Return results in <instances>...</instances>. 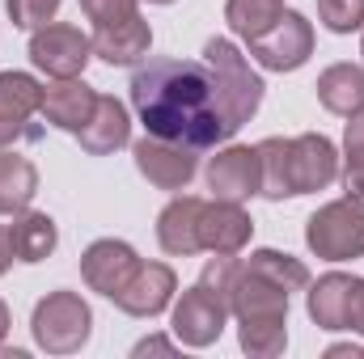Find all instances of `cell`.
Listing matches in <instances>:
<instances>
[{
	"mask_svg": "<svg viewBox=\"0 0 364 359\" xmlns=\"http://www.w3.org/2000/svg\"><path fill=\"white\" fill-rule=\"evenodd\" d=\"M127 89L149 136L178 140L195 153L237 136L216 93L208 60H149L132 72Z\"/></svg>",
	"mask_w": 364,
	"mask_h": 359,
	"instance_id": "6da1fadb",
	"label": "cell"
},
{
	"mask_svg": "<svg viewBox=\"0 0 364 359\" xmlns=\"http://www.w3.org/2000/svg\"><path fill=\"white\" fill-rule=\"evenodd\" d=\"M203 60H208V68L216 77V93L225 101V114H229L233 131H242L255 118V110L263 106V89H267L263 77L250 68V60L229 38H208L203 43Z\"/></svg>",
	"mask_w": 364,
	"mask_h": 359,
	"instance_id": "7a4b0ae2",
	"label": "cell"
},
{
	"mask_svg": "<svg viewBox=\"0 0 364 359\" xmlns=\"http://www.w3.org/2000/svg\"><path fill=\"white\" fill-rule=\"evenodd\" d=\"M305 245L326 263L364 258V199L343 194L335 203H322L305 224Z\"/></svg>",
	"mask_w": 364,
	"mask_h": 359,
	"instance_id": "3957f363",
	"label": "cell"
},
{
	"mask_svg": "<svg viewBox=\"0 0 364 359\" xmlns=\"http://www.w3.org/2000/svg\"><path fill=\"white\" fill-rule=\"evenodd\" d=\"M30 330H34V343L47 355H73V351H81L90 343L93 313L77 292H47L34 304Z\"/></svg>",
	"mask_w": 364,
	"mask_h": 359,
	"instance_id": "277c9868",
	"label": "cell"
},
{
	"mask_svg": "<svg viewBox=\"0 0 364 359\" xmlns=\"http://www.w3.org/2000/svg\"><path fill=\"white\" fill-rule=\"evenodd\" d=\"M93 60V38L81 34L77 26H64V21H47L30 34V64L38 72H47L51 81H68V77H81L85 64Z\"/></svg>",
	"mask_w": 364,
	"mask_h": 359,
	"instance_id": "5b68a950",
	"label": "cell"
},
{
	"mask_svg": "<svg viewBox=\"0 0 364 359\" xmlns=\"http://www.w3.org/2000/svg\"><path fill=\"white\" fill-rule=\"evenodd\" d=\"M246 47H250V55H255L259 68H267V72H296L314 55V26H309L305 13L284 9L272 30H263Z\"/></svg>",
	"mask_w": 364,
	"mask_h": 359,
	"instance_id": "8992f818",
	"label": "cell"
},
{
	"mask_svg": "<svg viewBox=\"0 0 364 359\" xmlns=\"http://www.w3.org/2000/svg\"><path fill=\"white\" fill-rule=\"evenodd\" d=\"M229 313L237 317V326H288V292L255 267L237 263L229 287Z\"/></svg>",
	"mask_w": 364,
	"mask_h": 359,
	"instance_id": "52a82bcc",
	"label": "cell"
},
{
	"mask_svg": "<svg viewBox=\"0 0 364 359\" xmlns=\"http://www.w3.org/2000/svg\"><path fill=\"white\" fill-rule=\"evenodd\" d=\"M225 321H229V304H225L212 287L195 283V287L182 292V300L174 304L170 330H174V338H178L182 347L203 351V347H212V343L225 334Z\"/></svg>",
	"mask_w": 364,
	"mask_h": 359,
	"instance_id": "ba28073f",
	"label": "cell"
},
{
	"mask_svg": "<svg viewBox=\"0 0 364 359\" xmlns=\"http://www.w3.org/2000/svg\"><path fill=\"white\" fill-rule=\"evenodd\" d=\"M34 114H43V85L30 72H0V148L38 140L43 131L30 123Z\"/></svg>",
	"mask_w": 364,
	"mask_h": 359,
	"instance_id": "9c48e42d",
	"label": "cell"
},
{
	"mask_svg": "<svg viewBox=\"0 0 364 359\" xmlns=\"http://www.w3.org/2000/svg\"><path fill=\"white\" fill-rule=\"evenodd\" d=\"M132 157H136V170L153 182L157 190H182L186 182L195 178L199 170V153L186 148L178 140H161V136H149L132 144Z\"/></svg>",
	"mask_w": 364,
	"mask_h": 359,
	"instance_id": "30bf717a",
	"label": "cell"
},
{
	"mask_svg": "<svg viewBox=\"0 0 364 359\" xmlns=\"http://www.w3.org/2000/svg\"><path fill=\"white\" fill-rule=\"evenodd\" d=\"M136 267H140V254L127 241H114V237L93 241L90 250L81 254V279L90 283V292L106 296V300H114L127 287V279L136 275Z\"/></svg>",
	"mask_w": 364,
	"mask_h": 359,
	"instance_id": "8fae6325",
	"label": "cell"
},
{
	"mask_svg": "<svg viewBox=\"0 0 364 359\" xmlns=\"http://www.w3.org/2000/svg\"><path fill=\"white\" fill-rule=\"evenodd\" d=\"M208 190L212 199H229V203H246L250 194H259V148L246 144H229L208 161Z\"/></svg>",
	"mask_w": 364,
	"mask_h": 359,
	"instance_id": "7c38bea8",
	"label": "cell"
},
{
	"mask_svg": "<svg viewBox=\"0 0 364 359\" xmlns=\"http://www.w3.org/2000/svg\"><path fill=\"white\" fill-rule=\"evenodd\" d=\"M174 292H178V275L166 263H140L136 275L127 279V287L114 296V304L127 317H157V313L170 309Z\"/></svg>",
	"mask_w": 364,
	"mask_h": 359,
	"instance_id": "4fadbf2b",
	"label": "cell"
},
{
	"mask_svg": "<svg viewBox=\"0 0 364 359\" xmlns=\"http://www.w3.org/2000/svg\"><path fill=\"white\" fill-rule=\"evenodd\" d=\"M288 157H292V190L296 194L326 190L331 182L339 178V153L318 131H305V136L288 140Z\"/></svg>",
	"mask_w": 364,
	"mask_h": 359,
	"instance_id": "5bb4252c",
	"label": "cell"
},
{
	"mask_svg": "<svg viewBox=\"0 0 364 359\" xmlns=\"http://www.w3.org/2000/svg\"><path fill=\"white\" fill-rule=\"evenodd\" d=\"M250 233H255V220L242 203H229V199L203 203L199 241H203L208 254H242L250 245Z\"/></svg>",
	"mask_w": 364,
	"mask_h": 359,
	"instance_id": "9a60e30c",
	"label": "cell"
},
{
	"mask_svg": "<svg viewBox=\"0 0 364 359\" xmlns=\"http://www.w3.org/2000/svg\"><path fill=\"white\" fill-rule=\"evenodd\" d=\"M356 287H360V279L356 275H343V270H331L318 283H309V296H305L309 321L318 330H352Z\"/></svg>",
	"mask_w": 364,
	"mask_h": 359,
	"instance_id": "2e32d148",
	"label": "cell"
},
{
	"mask_svg": "<svg viewBox=\"0 0 364 359\" xmlns=\"http://www.w3.org/2000/svg\"><path fill=\"white\" fill-rule=\"evenodd\" d=\"M153 47V30L140 13H132L127 21H114V26H97L93 34V55L106 60L110 68H132L149 55Z\"/></svg>",
	"mask_w": 364,
	"mask_h": 359,
	"instance_id": "e0dca14e",
	"label": "cell"
},
{
	"mask_svg": "<svg viewBox=\"0 0 364 359\" xmlns=\"http://www.w3.org/2000/svg\"><path fill=\"white\" fill-rule=\"evenodd\" d=\"M199 220H203V199H195V194L170 199L166 211L157 216V241H161V250L174 254V258L199 254V250H203V241H199Z\"/></svg>",
	"mask_w": 364,
	"mask_h": 359,
	"instance_id": "ac0fdd59",
	"label": "cell"
},
{
	"mask_svg": "<svg viewBox=\"0 0 364 359\" xmlns=\"http://www.w3.org/2000/svg\"><path fill=\"white\" fill-rule=\"evenodd\" d=\"M93 106H97V93L81 81V77H68V81H51L43 85V118L60 131H81L90 123Z\"/></svg>",
	"mask_w": 364,
	"mask_h": 359,
	"instance_id": "d6986e66",
	"label": "cell"
},
{
	"mask_svg": "<svg viewBox=\"0 0 364 359\" xmlns=\"http://www.w3.org/2000/svg\"><path fill=\"white\" fill-rule=\"evenodd\" d=\"M77 140H81V148H85L90 157H110V153H119V148L132 140L127 106H123L119 97H102V93H97V106H93L90 123L77 131Z\"/></svg>",
	"mask_w": 364,
	"mask_h": 359,
	"instance_id": "ffe728a7",
	"label": "cell"
},
{
	"mask_svg": "<svg viewBox=\"0 0 364 359\" xmlns=\"http://www.w3.org/2000/svg\"><path fill=\"white\" fill-rule=\"evenodd\" d=\"M9 245H13V258L17 263H43L55 254L60 245V228L47 211H17L13 224H9Z\"/></svg>",
	"mask_w": 364,
	"mask_h": 359,
	"instance_id": "44dd1931",
	"label": "cell"
},
{
	"mask_svg": "<svg viewBox=\"0 0 364 359\" xmlns=\"http://www.w3.org/2000/svg\"><path fill=\"white\" fill-rule=\"evenodd\" d=\"M318 101L339 114V118H352L364 114V68L360 64H331L322 77H318Z\"/></svg>",
	"mask_w": 364,
	"mask_h": 359,
	"instance_id": "7402d4cb",
	"label": "cell"
},
{
	"mask_svg": "<svg viewBox=\"0 0 364 359\" xmlns=\"http://www.w3.org/2000/svg\"><path fill=\"white\" fill-rule=\"evenodd\" d=\"M34 194H38V170L26 157L0 148V216L26 211L34 203Z\"/></svg>",
	"mask_w": 364,
	"mask_h": 359,
	"instance_id": "603a6c76",
	"label": "cell"
},
{
	"mask_svg": "<svg viewBox=\"0 0 364 359\" xmlns=\"http://www.w3.org/2000/svg\"><path fill=\"white\" fill-rule=\"evenodd\" d=\"M259 148V194L263 199H292L296 190H292V157H288V140H263V144H255Z\"/></svg>",
	"mask_w": 364,
	"mask_h": 359,
	"instance_id": "cb8c5ba5",
	"label": "cell"
},
{
	"mask_svg": "<svg viewBox=\"0 0 364 359\" xmlns=\"http://www.w3.org/2000/svg\"><path fill=\"white\" fill-rule=\"evenodd\" d=\"M284 13V0H229L225 4V21L237 38H259L263 30H272Z\"/></svg>",
	"mask_w": 364,
	"mask_h": 359,
	"instance_id": "d4e9b609",
	"label": "cell"
},
{
	"mask_svg": "<svg viewBox=\"0 0 364 359\" xmlns=\"http://www.w3.org/2000/svg\"><path fill=\"white\" fill-rule=\"evenodd\" d=\"M242 263L255 267L259 275H267L272 283H279L288 296L301 292V287H309V267H305L301 258H292V254H279V250H255V254L242 258Z\"/></svg>",
	"mask_w": 364,
	"mask_h": 359,
	"instance_id": "484cf974",
	"label": "cell"
},
{
	"mask_svg": "<svg viewBox=\"0 0 364 359\" xmlns=\"http://www.w3.org/2000/svg\"><path fill=\"white\" fill-rule=\"evenodd\" d=\"M343 186L364 199V114H352L343 131Z\"/></svg>",
	"mask_w": 364,
	"mask_h": 359,
	"instance_id": "4316f807",
	"label": "cell"
},
{
	"mask_svg": "<svg viewBox=\"0 0 364 359\" xmlns=\"http://www.w3.org/2000/svg\"><path fill=\"white\" fill-rule=\"evenodd\" d=\"M318 21L331 34L364 30V0H318Z\"/></svg>",
	"mask_w": 364,
	"mask_h": 359,
	"instance_id": "83f0119b",
	"label": "cell"
},
{
	"mask_svg": "<svg viewBox=\"0 0 364 359\" xmlns=\"http://www.w3.org/2000/svg\"><path fill=\"white\" fill-rule=\"evenodd\" d=\"M4 9H9L13 26H21V30H38V26H47V21H55L60 0H4Z\"/></svg>",
	"mask_w": 364,
	"mask_h": 359,
	"instance_id": "f1b7e54d",
	"label": "cell"
},
{
	"mask_svg": "<svg viewBox=\"0 0 364 359\" xmlns=\"http://www.w3.org/2000/svg\"><path fill=\"white\" fill-rule=\"evenodd\" d=\"M81 13L93 26H114V21H127L136 13V0H81Z\"/></svg>",
	"mask_w": 364,
	"mask_h": 359,
	"instance_id": "f546056e",
	"label": "cell"
},
{
	"mask_svg": "<svg viewBox=\"0 0 364 359\" xmlns=\"http://www.w3.org/2000/svg\"><path fill=\"white\" fill-rule=\"evenodd\" d=\"M352 330L364 334V279H360V287H356V304H352Z\"/></svg>",
	"mask_w": 364,
	"mask_h": 359,
	"instance_id": "4dcf8cb0",
	"label": "cell"
},
{
	"mask_svg": "<svg viewBox=\"0 0 364 359\" xmlns=\"http://www.w3.org/2000/svg\"><path fill=\"white\" fill-rule=\"evenodd\" d=\"M149 351H174V343L170 338H144V343H136V355H149Z\"/></svg>",
	"mask_w": 364,
	"mask_h": 359,
	"instance_id": "1f68e13d",
	"label": "cell"
},
{
	"mask_svg": "<svg viewBox=\"0 0 364 359\" xmlns=\"http://www.w3.org/2000/svg\"><path fill=\"white\" fill-rule=\"evenodd\" d=\"M13 267V245H9V228L0 224V275Z\"/></svg>",
	"mask_w": 364,
	"mask_h": 359,
	"instance_id": "d6a6232c",
	"label": "cell"
},
{
	"mask_svg": "<svg viewBox=\"0 0 364 359\" xmlns=\"http://www.w3.org/2000/svg\"><path fill=\"white\" fill-rule=\"evenodd\" d=\"M9 326H13V321H9V304L0 300V343H4V334H9Z\"/></svg>",
	"mask_w": 364,
	"mask_h": 359,
	"instance_id": "836d02e7",
	"label": "cell"
},
{
	"mask_svg": "<svg viewBox=\"0 0 364 359\" xmlns=\"http://www.w3.org/2000/svg\"><path fill=\"white\" fill-rule=\"evenodd\" d=\"M149 4H174V0H149Z\"/></svg>",
	"mask_w": 364,
	"mask_h": 359,
	"instance_id": "e575fe53",
	"label": "cell"
},
{
	"mask_svg": "<svg viewBox=\"0 0 364 359\" xmlns=\"http://www.w3.org/2000/svg\"><path fill=\"white\" fill-rule=\"evenodd\" d=\"M360 55H364V38H360Z\"/></svg>",
	"mask_w": 364,
	"mask_h": 359,
	"instance_id": "d590c367",
	"label": "cell"
}]
</instances>
